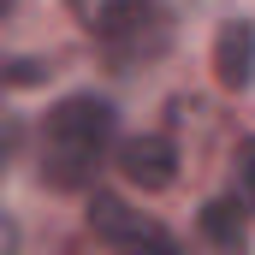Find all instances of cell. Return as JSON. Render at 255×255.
<instances>
[{
  "instance_id": "7a4b0ae2",
  "label": "cell",
  "mask_w": 255,
  "mask_h": 255,
  "mask_svg": "<svg viewBox=\"0 0 255 255\" xmlns=\"http://www.w3.org/2000/svg\"><path fill=\"white\" fill-rule=\"evenodd\" d=\"M83 220H89V232H95L107 250H119V255H178L172 232H166L154 214L119 202V196H101V190H95L89 208H83Z\"/></svg>"
},
{
  "instance_id": "52a82bcc",
  "label": "cell",
  "mask_w": 255,
  "mask_h": 255,
  "mask_svg": "<svg viewBox=\"0 0 255 255\" xmlns=\"http://www.w3.org/2000/svg\"><path fill=\"white\" fill-rule=\"evenodd\" d=\"M65 6H71V18H77V24H83L95 42H101V36H113V30L125 24L142 0H65Z\"/></svg>"
},
{
  "instance_id": "30bf717a",
  "label": "cell",
  "mask_w": 255,
  "mask_h": 255,
  "mask_svg": "<svg viewBox=\"0 0 255 255\" xmlns=\"http://www.w3.org/2000/svg\"><path fill=\"white\" fill-rule=\"evenodd\" d=\"M6 6H12V0H6Z\"/></svg>"
},
{
  "instance_id": "9c48e42d",
  "label": "cell",
  "mask_w": 255,
  "mask_h": 255,
  "mask_svg": "<svg viewBox=\"0 0 255 255\" xmlns=\"http://www.w3.org/2000/svg\"><path fill=\"white\" fill-rule=\"evenodd\" d=\"M238 190H244V202H255V136L238 142Z\"/></svg>"
},
{
  "instance_id": "5b68a950",
  "label": "cell",
  "mask_w": 255,
  "mask_h": 255,
  "mask_svg": "<svg viewBox=\"0 0 255 255\" xmlns=\"http://www.w3.org/2000/svg\"><path fill=\"white\" fill-rule=\"evenodd\" d=\"M214 77L226 89H250L255 83V24L250 18H226L214 36Z\"/></svg>"
},
{
  "instance_id": "3957f363",
  "label": "cell",
  "mask_w": 255,
  "mask_h": 255,
  "mask_svg": "<svg viewBox=\"0 0 255 255\" xmlns=\"http://www.w3.org/2000/svg\"><path fill=\"white\" fill-rule=\"evenodd\" d=\"M166 42H172V18L160 12V6H136L125 24L113 30V36H101V48L113 54L119 65H136V60H154V54H166Z\"/></svg>"
},
{
  "instance_id": "277c9868",
  "label": "cell",
  "mask_w": 255,
  "mask_h": 255,
  "mask_svg": "<svg viewBox=\"0 0 255 255\" xmlns=\"http://www.w3.org/2000/svg\"><path fill=\"white\" fill-rule=\"evenodd\" d=\"M119 172H125L136 190H166L172 178H178V148L166 142V136H125L119 142Z\"/></svg>"
},
{
  "instance_id": "8992f818",
  "label": "cell",
  "mask_w": 255,
  "mask_h": 255,
  "mask_svg": "<svg viewBox=\"0 0 255 255\" xmlns=\"http://www.w3.org/2000/svg\"><path fill=\"white\" fill-rule=\"evenodd\" d=\"M202 238H208L214 250H226V255H244V238H250L244 202H238V196H214V202L202 208Z\"/></svg>"
},
{
  "instance_id": "6da1fadb",
  "label": "cell",
  "mask_w": 255,
  "mask_h": 255,
  "mask_svg": "<svg viewBox=\"0 0 255 255\" xmlns=\"http://www.w3.org/2000/svg\"><path fill=\"white\" fill-rule=\"evenodd\" d=\"M113 130H119V113L101 95H65L48 113V130H42V178L60 184V190H77L95 172Z\"/></svg>"
},
{
  "instance_id": "ba28073f",
  "label": "cell",
  "mask_w": 255,
  "mask_h": 255,
  "mask_svg": "<svg viewBox=\"0 0 255 255\" xmlns=\"http://www.w3.org/2000/svg\"><path fill=\"white\" fill-rule=\"evenodd\" d=\"M48 71H54L48 60H12L6 65V83L12 89H30V83H48Z\"/></svg>"
}]
</instances>
